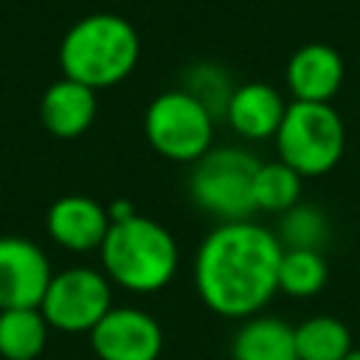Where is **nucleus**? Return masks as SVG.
I'll return each instance as SVG.
<instances>
[{"mask_svg":"<svg viewBox=\"0 0 360 360\" xmlns=\"http://www.w3.org/2000/svg\"><path fill=\"white\" fill-rule=\"evenodd\" d=\"M281 242L248 219L214 228L194 259V284L208 309L225 318L256 315L278 290Z\"/></svg>","mask_w":360,"mask_h":360,"instance_id":"f257e3e1","label":"nucleus"},{"mask_svg":"<svg viewBox=\"0 0 360 360\" xmlns=\"http://www.w3.org/2000/svg\"><path fill=\"white\" fill-rule=\"evenodd\" d=\"M141 39L132 22L118 14H87L68 28L59 45V65L68 79L87 87L121 82L138 62Z\"/></svg>","mask_w":360,"mask_h":360,"instance_id":"f03ea898","label":"nucleus"},{"mask_svg":"<svg viewBox=\"0 0 360 360\" xmlns=\"http://www.w3.org/2000/svg\"><path fill=\"white\" fill-rule=\"evenodd\" d=\"M101 262L115 284L132 292H155L166 287L177 270V245L160 222L129 214L110 222L101 242Z\"/></svg>","mask_w":360,"mask_h":360,"instance_id":"7ed1b4c3","label":"nucleus"},{"mask_svg":"<svg viewBox=\"0 0 360 360\" xmlns=\"http://www.w3.org/2000/svg\"><path fill=\"white\" fill-rule=\"evenodd\" d=\"M276 146L281 163H287L301 177L323 174L340 160L346 146V129L340 115L329 104L292 101L287 104L278 124Z\"/></svg>","mask_w":360,"mask_h":360,"instance_id":"20e7f679","label":"nucleus"},{"mask_svg":"<svg viewBox=\"0 0 360 360\" xmlns=\"http://www.w3.org/2000/svg\"><path fill=\"white\" fill-rule=\"evenodd\" d=\"M256 169L259 160L239 146L208 149L200 160H194V172L188 183L191 200L202 211L225 222H239L256 211L253 205Z\"/></svg>","mask_w":360,"mask_h":360,"instance_id":"39448f33","label":"nucleus"},{"mask_svg":"<svg viewBox=\"0 0 360 360\" xmlns=\"http://www.w3.org/2000/svg\"><path fill=\"white\" fill-rule=\"evenodd\" d=\"M149 143L172 160H200L214 141V115L186 90H166L146 107Z\"/></svg>","mask_w":360,"mask_h":360,"instance_id":"423d86ee","label":"nucleus"},{"mask_svg":"<svg viewBox=\"0 0 360 360\" xmlns=\"http://www.w3.org/2000/svg\"><path fill=\"white\" fill-rule=\"evenodd\" d=\"M110 284L98 270L70 267L51 278L39 312L59 332H93L110 312Z\"/></svg>","mask_w":360,"mask_h":360,"instance_id":"0eeeda50","label":"nucleus"},{"mask_svg":"<svg viewBox=\"0 0 360 360\" xmlns=\"http://www.w3.org/2000/svg\"><path fill=\"white\" fill-rule=\"evenodd\" d=\"M51 278L42 248L25 236H0V309H39Z\"/></svg>","mask_w":360,"mask_h":360,"instance_id":"6e6552de","label":"nucleus"},{"mask_svg":"<svg viewBox=\"0 0 360 360\" xmlns=\"http://www.w3.org/2000/svg\"><path fill=\"white\" fill-rule=\"evenodd\" d=\"M90 343L101 360H158L163 332L149 312L112 307L90 332Z\"/></svg>","mask_w":360,"mask_h":360,"instance_id":"1a4fd4ad","label":"nucleus"},{"mask_svg":"<svg viewBox=\"0 0 360 360\" xmlns=\"http://www.w3.org/2000/svg\"><path fill=\"white\" fill-rule=\"evenodd\" d=\"M287 84L295 101L329 104L343 84V59L326 42L301 45L287 62Z\"/></svg>","mask_w":360,"mask_h":360,"instance_id":"9d476101","label":"nucleus"},{"mask_svg":"<svg viewBox=\"0 0 360 360\" xmlns=\"http://www.w3.org/2000/svg\"><path fill=\"white\" fill-rule=\"evenodd\" d=\"M48 231L68 250H93L110 231V211L93 197L68 194L48 208Z\"/></svg>","mask_w":360,"mask_h":360,"instance_id":"9b49d317","label":"nucleus"},{"mask_svg":"<svg viewBox=\"0 0 360 360\" xmlns=\"http://www.w3.org/2000/svg\"><path fill=\"white\" fill-rule=\"evenodd\" d=\"M284 110H287V104L281 101L276 87H270L264 82H248V84L233 87L225 115L239 135H245L250 141H262V138L278 132Z\"/></svg>","mask_w":360,"mask_h":360,"instance_id":"f8f14e48","label":"nucleus"},{"mask_svg":"<svg viewBox=\"0 0 360 360\" xmlns=\"http://www.w3.org/2000/svg\"><path fill=\"white\" fill-rule=\"evenodd\" d=\"M39 115H42V124L53 135L76 138L90 127L96 115V90L65 76L45 90Z\"/></svg>","mask_w":360,"mask_h":360,"instance_id":"ddd939ff","label":"nucleus"},{"mask_svg":"<svg viewBox=\"0 0 360 360\" xmlns=\"http://www.w3.org/2000/svg\"><path fill=\"white\" fill-rule=\"evenodd\" d=\"M233 360H298L295 326L281 318H250L239 326L231 343Z\"/></svg>","mask_w":360,"mask_h":360,"instance_id":"4468645a","label":"nucleus"},{"mask_svg":"<svg viewBox=\"0 0 360 360\" xmlns=\"http://www.w3.org/2000/svg\"><path fill=\"white\" fill-rule=\"evenodd\" d=\"M48 340V321L39 309H0V357L34 360Z\"/></svg>","mask_w":360,"mask_h":360,"instance_id":"2eb2a0df","label":"nucleus"},{"mask_svg":"<svg viewBox=\"0 0 360 360\" xmlns=\"http://www.w3.org/2000/svg\"><path fill=\"white\" fill-rule=\"evenodd\" d=\"M352 349L354 346L346 323L332 315H315L295 326L298 360H343Z\"/></svg>","mask_w":360,"mask_h":360,"instance_id":"dca6fc26","label":"nucleus"},{"mask_svg":"<svg viewBox=\"0 0 360 360\" xmlns=\"http://www.w3.org/2000/svg\"><path fill=\"white\" fill-rule=\"evenodd\" d=\"M301 197V174L292 172L287 163H259L253 177V205L256 211H276L284 214L298 205Z\"/></svg>","mask_w":360,"mask_h":360,"instance_id":"f3484780","label":"nucleus"},{"mask_svg":"<svg viewBox=\"0 0 360 360\" xmlns=\"http://www.w3.org/2000/svg\"><path fill=\"white\" fill-rule=\"evenodd\" d=\"M326 262L321 250H281L278 262V290L295 298H307L323 290L326 284Z\"/></svg>","mask_w":360,"mask_h":360,"instance_id":"a211bd4d","label":"nucleus"},{"mask_svg":"<svg viewBox=\"0 0 360 360\" xmlns=\"http://www.w3.org/2000/svg\"><path fill=\"white\" fill-rule=\"evenodd\" d=\"M326 217L315 205H292L281 217V248L284 250H318L326 242Z\"/></svg>","mask_w":360,"mask_h":360,"instance_id":"6ab92c4d","label":"nucleus"},{"mask_svg":"<svg viewBox=\"0 0 360 360\" xmlns=\"http://www.w3.org/2000/svg\"><path fill=\"white\" fill-rule=\"evenodd\" d=\"M186 93H191L200 104L208 107L211 115H217V112H225L233 87L228 82V73L219 65L202 62V65H194L188 70V76H186Z\"/></svg>","mask_w":360,"mask_h":360,"instance_id":"aec40b11","label":"nucleus"},{"mask_svg":"<svg viewBox=\"0 0 360 360\" xmlns=\"http://www.w3.org/2000/svg\"><path fill=\"white\" fill-rule=\"evenodd\" d=\"M343 360H360V349H352V352H349Z\"/></svg>","mask_w":360,"mask_h":360,"instance_id":"412c9836","label":"nucleus"}]
</instances>
